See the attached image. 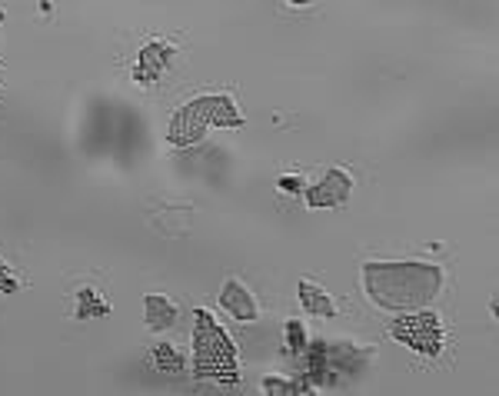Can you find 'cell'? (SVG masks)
Masks as SVG:
<instances>
[{"instance_id": "11", "label": "cell", "mask_w": 499, "mask_h": 396, "mask_svg": "<svg viewBox=\"0 0 499 396\" xmlns=\"http://www.w3.org/2000/svg\"><path fill=\"white\" fill-rule=\"evenodd\" d=\"M300 304L310 316H337V304L330 300V294L310 280H300Z\"/></svg>"}, {"instance_id": "14", "label": "cell", "mask_w": 499, "mask_h": 396, "mask_svg": "<svg viewBox=\"0 0 499 396\" xmlns=\"http://www.w3.org/2000/svg\"><path fill=\"white\" fill-rule=\"evenodd\" d=\"M113 137H117V150H120V157H127L133 147V137H137V117H133L130 111L117 113V130H113Z\"/></svg>"}, {"instance_id": "4", "label": "cell", "mask_w": 499, "mask_h": 396, "mask_svg": "<svg viewBox=\"0 0 499 396\" xmlns=\"http://www.w3.org/2000/svg\"><path fill=\"white\" fill-rule=\"evenodd\" d=\"M214 127H240L244 123V113L236 111V103L226 97V93H206V97H197L184 107V111L174 113L170 121V130H167V140L177 143V147H190Z\"/></svg>"}, {"instance_id": "5", "label": "cell", "mask_w": 499, "mask_h": 396, "mask_svg": "<svg viewBox=\"0 0 499 396\" xmlns=\"http://www.w3.org/2000/svg\"><path fill=\"white\" fill-rule=\"evenodd\" d=\"M389 333H393V340L409 346L413 353L429 356V360L443 353V346H446V333H443V324H439L437 314L399 316L397 324L389 326Z\"/></svg>"}, {"instance_id": "8", "label": "cell", "mask_w": 499, "mask_h": 396, "mask_svg": "<svg viewBox=\"0 0 499 396\" xmlns=\"http://www.w3.org/2000/svg\"><path fill=\"white\" fill-rule=\"evenodd\" d=\"M220 306H224V310L234 316V320H244V324H250V320H256V316H260L254 294H250V290H246L240 280H226L224 290H220Z\"/></svg>"}, {"instance_id": "16", "label": "cell", "mask_w": 499, "mask_h": 396, "mask_svg": "<svg viewBox=\"0 0 499 396\" xmlns=\"http://www.w3.org/2000/svg\"><path fill=\"white\" fill-rule=\"evenodd\" d=\"M283 340H286V350L293 356H300L306 350V333H303V324H296V320H290V324L283 326Z\"/></svg>"}, {"instance_id": "2", "label": "cell", "mask_w": 499, "mask_h": 396, "mask_svg": "<svg viewBox=\"0 0 499 396\" xmlns=\"http://www.w3.org/2000/svg\"><path fill=\"white\" fill-rule=\"evenodd\" d=\"M377 356L373 346H357L350 340H313L300 353V383L313 393L316 386H343L353 383L367 363Z\"/></svg>"}, {"instance_id": "1", "label": "cell", "mask_w": 499, "mask_h": 396, "mask_svg": "<svg viewBox=\"0 0 499 396\" xmlns=\"http://www.w3.org/2000/svg\"><path fill=\"white\" fill-rule=\"evenodd\" d=\"M443 286L437 264H363V290L383 310H419Z\"/></svg>"}, {"instance_id": "18", "label": "cell", "mask_w": 499, "mask_h": 396, "mask_svg": "<svg viewBox=\"0 0 499 396\" xmlns=\"http://www.w3.org/2000/svg\"><path fill=\"white\" fill-rule=\"evenodd\" d=\"M280 190H283V193H293V197H296V193L303 190V180H300V177H290V173H286V177H280Z\"/></svg>"}, {"instance_id": "10", "label": "cell", "mask_w": 499, "mask_h": 396, "mask_svg": "<svg viewBox=\"0 0 499 396\" xmlns=\"http://www.w3.org/2000/svg\"><path fill=\"white\" fill-rule=\"evenodd\" d=\"M143 316H147V326L160 333V330H170V326L177 324V306L170 296L150 294L147 300H143Z\"/></svg>"}, {"instance_id": "17", "label": "cell", "mask_w": 499, "mask_h": 396, "mask_svg": "<svg viewBox=\"0 0 499 396\" xmlns=\"http://www.w3.org/2000/svg\"><path fill=\"white\" fill-rule=\"evenodd\" d=\"M17 276L11 274V266L0 260V294H17Z\"/></svg>"}, {"instance_id": "3", "label": "cell", "mask_w": 499, "mask_h": 396, "mask_svg": "<svg viewBox=\"0 0 499 396\" xmlns=\"http://www.w3.org/2000/svg\"><path fill=\"white\" fill-rule=\"evenodd\" d=\"M194 370L204 380H216V383L234 386L240 380L236 373V346L230 343V336L224 333V326L216 324L206 310H197V326H194Z\"/></svg>"}, {"instance_id": "6", "label": "cell", "mask_w": 499, "mask_h": 396, "mask_svg": "<svg viewBox=\"0 0 499 396\" xmlns=\"http://www.w3.org/2000/svg\"><path fill=\"white\" fill-rule=\"evenodd\" d=\"M350 193H353V177H350L347 170H340V167H330V170L323 173V180L310 183V190H306V207H310V210L340 207L350 200Z\"/></svg>"}, {"instance_id": "9", "label": "cell", "mask_w": 499, "mask_h": 396, "mask_svg": "<svg viewBox=\"0 0 499 396\" xmlns=\"http://www.w3.org/2000/svg\"><path fill=\"white\" fill-rule=\"evenodd\" d=\"M113 111L110 107H103V103H97L91 111V130L83 133V150L87 153H101L107 150L113 143Z\"/></svg>"}, {"instance_id": "12", "label": "cell", "mask_w": 499, "mask_h": 396, "mask_svg": "<svg viewBox=\"0 0 499 396\" xmlns=\"http://www.w3.org/2000/svg\"><path fill=\"white\" fill-rule=\"evenodd\" d=\"M107 314H110V304H107L93 286H81V290H77V316H81V320H93V316H107Z\"/></svg>"}, {"instance_id": "7", "label": "cell", "mask_w": 499, "mask_h": 396, "mask_svg": "<svg viewBox=\"0 0 499 396\" xmlns=\"http://www.w3.org/2000/svg\"><path fill=\"white\" fill-rule=\"evenodd\" d=\"M170 61H174V47H170L167 41H150L140 53H137L133 81L143 83V87H150V83H157L163 73H167Z\"/></svg>"}, {"instance_id": "13", "label": "cell", "mask_w": 499, "mask_h": 396, "mask_svg": "<svg viewBox=\"0 0 499 396\" xmlns=\"http://www.w3.org/2000/svg\"><path fill=\"white\" fill-rule=\"evenodd\" d=\"M153 366L167 376H180L184 373V356H180V350H174L170 343H157L153 346Z\"/></svg>"}, {"instance_id": "15", "label": "cell", "mask_w": 499, "mask_h": 396, "mask_svg": "<svg viewBox=\"0 0 499 396\" xmlns=\"http://www.w3.org/2000/svg\"><path fill=\"white\" fill-rule=\"evenodd\" d=\"M264 393L266 396H310L300 380H283V376H266L264 380Z\"/></svg>"}]
</instances>
